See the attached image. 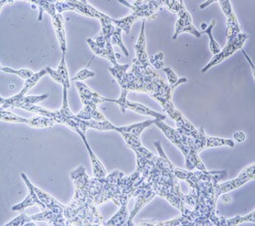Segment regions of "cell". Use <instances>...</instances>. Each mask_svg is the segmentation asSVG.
<instances>
[{"label": "cell", "mask_w": 255, "mask_h": 226, "mask_svg": "<svg viewBox=\"0 0 255 226\" xmlns=\"http://www.w3.org/2000/svg\"><path fill=\"white\" fill-rule=\"evenodd\" d=\"M154 145L158 151V159L145 180L151 183L156 195L168 201L183 213L187 206L186 195L182 193L179 179L175 176V167L164 152L161 142L156 141Z\"/></svg>", "instance_id": "cell-1"}, {"label": "cell", "mask_w": 255, "mask_h": 226, "mask_svg": "<svg viewBox=\"0 0 255 226\" xmlns=\"http://www.w3.org/2000/svg\"><path fill=\"white\" fill-rule=\"evenodd\" d=\"M155 125L163 132L165 137L180 150L185 159L187 170L207 171L205 165L200 159L199 154L194 149V138L180 133L177 129L172 128L164 123L163 121H155Z\"/></svg>", "instance_id": "cell-2"}, {"label": "cell", "mask_w": 255, "mask_h": 226, "mask_svg": "<svg viewBox=\"0 0 255 226\" xmlns=\"http://www.w3.org/2000/svg\"><path fill=\"white\" fill-rule=\"evenodd\" d=\"M76 87L78 89V94L83 103V109L76 115L78 118L84 121H98L104 122L107 120L104 115L98 110V106L106 103V98L102 94L94 92L88 86L80 81H76Z\"/></svg>", "instance_id": "cell-3"}, {"label": "cell", "mask_w": 255, "mask_h": 226, "mask_svg": "<svg viewBox=\"0 0 255 226\" xmlns=\"http://www.w3.org/2000/svg\"><path fill=\"white\" fill-rule=\"evenodd\" d=\"M26 111L27 112H34L37 113L40 116L47 117L50 119H52L55 123L62 124L68 126L72 131H75L80 137L86 136L81 131L80 129L78 128L77 125V116L73 114L71 110L69 108V101H68V88H63V105L60 109L58 111H50V110L45 109L44 107H39L36 105H31L30 107H26Z\"/></svg>", "instance_id": "cell-4"}, {"label": "cell", "mask_w": 255, "mask_h": 226, "mask_svg": "<svg viewBox=\"0 0 255 226\" xmlns=\"http://www.w3.org/2000/svg\"><path fill=\"white\" fill-rule=\"evenodd\" d=\"M119 171H114L106 178H92L89 181V196L96 205L99 206L113 201L118 193Z\"/></svg>", "instance_id": "cell-5"}, {"label": "cell", "mask_w": 255, "mask_h": 226, "mask_svg": "<svg viewBox=\"0 0 255 226\" xmlns=\"http://www.w3.org/2000/svg\"><path fill=\"white\" fill-rule=\"evenodd\" d=\"M64 216L69 226H100L103 224V217L96 204L64 207Z\"/></svg>", "instance_id": "cell-6"}, {"label": "cell", "mask_w": 255, "mask_h": 226, "mask_svg": "<svg viewBox=\"0 0 255 226\" xmlns=\"http://www.w3.org/2000/svg\"><path fill=\"white\" fill-rule=\"evenodd\" d=\"M144 180L137 169L129 176H126L124 173L120 172L117 180L118 193L112 202L120 208H128V204L130 199L133 198L135 191Z\"/></svg>", "instance_id": "cell-7"}, {"label": "cell", "mask_w": 255, "mask_h": 226, "mask_svg": "<svg viewBox=\"0 0 255 226\" xmlns=\"http://www.w3.org/2000/svg\"><path fill=\"white\" fill-rule=\"evenodd\" d=\"M34 4L37 6L40 9V14L38 20L40 21L43 12H46L52 18V24L56 34L57 39L59 41L62 55H66L67 40L66 32L64 29V19L63 15L57 12L55 2L53 1H32Z\"/></svg>", "instance_id": "cell-8"}, {"label": "cell", "mask_w": 255, "mask_h": 226, "mask_svg": "<svg viewBox=\"0 0 255 226\" xmlns=\"http://www.w3.org/2000/svg\"><path fill=\"white\" fill-rule=\"evenodd\" d=\"M249 38L248 34L239 33L237 36H235L234 38L227 40V43L225 45L223 49L221 50L218 54L213 55V58L211 59L210 61L201 69V73H205L208 71L211 68L215 66L217 64L222 63L225 60H227V58L231 57L233 54L238 51V50L243 49L245 43Z\"/></svg>", "instance_id": "cell-9"}, {"label": "cell", "mask_w": 255, "mask_h": 226, "mask_svg": "<svg viewBox=\"0 0 255 226\" xmlns=\"http://www.w3.org/2000/svg\"><path fill=\"white\" fill-rule=\"evenodd\" d=\"M255 165L253 163L252 165L246 167L240 173L237 179H232L230 181L225 182L222 184H215L213 185V189L215 193L216 198H219L221 195L224 193H228L232 191L236 190L237 188H241L242 186L247 184L248 182L255 180Z\"/></svg>", "instance_id": "cell-10"}, {"label": "cell", "mask_w": 255, "mask_h": 226, "mask_svg": "<svg viewBox=\"0 0 255 226\" xmlns=\"http://www.w3.org/2000/svg\"><path fill=\"white\" fill-rule=\"evenodd\" d=\"M156 196V193L154 191L153 186L150 182H142L141 185L135 191L133 198H135V205L132 212L129 213V218L128 221V226H134L133 224V219L137 216V213L141 210L147 205L152 199Z\"/></svg>", "instance_id": "cell-11"}, {"label": "cell", "mask_w": 255, "mask_h": 226, "mask_svg": "<svg viewBox=\"0 0 255 226\" xmlns=\"http://www.w3.org/2000/svg\"><path fill=\"white\" fill-rule=\"evenodd\" d=\"M121 4L126 5L132 10V12L138 17L139 19L150 20L156 18V12L160 7L164 6L163 1H134L128 2L126 1H119Z\"/></svg>", "instance_id": "cell-12"}, {"label": "cell", "mask_w": 255, "mask_h": 226, "mask_svg": "<svg viewBox=\"0 0 255 226\" xmlns=\"http://www.w3.org/2000/svg\"><path fill=\"white\" fill-rule=\"evenodd\" d=\"M57 12L62 13L65 11H75L87 17L99 18L100 11L92 7L87 1H58L55 2Z\"/></svg>", "instance_id": "cell-13"}, {"label": "cell", "mask_w": 255, "mask_h": 226, "mask_svg": "<svg viewBox=\"0 0 255 226\" xmlns=\"http://www.w3.org/2000/svg\"><path fill=\"white\" fill-rule=\"evenodd\" d=\"M178 20L175 23V32L173 36V40L177 38L178 36L183 32H189L197 38H200L202 34L200 31L197 30L196 27L193 24L191 15L186 7L183 5L180 11L178 12Z\"/></svg>", "instance_id": "cell-14"}, {"label": "cell", "mask_w": 255, "mask_h": 226, "mask_svg": "<svg viewBox=\"0 0 255 226\" xmlns=\"http://www.w3.org/2000/svg\"><path fill=\"white\" fill-rule=\"evenodd\" d=\"M137 159V170L141 173L142 178L145 179L148 177L152 167L156 164L158 156L154 155L150 150L143 146L132 149Z\"/></svg>", "instance_id": "cell-15"}, {"label": "cell", "mask_w": 255, "mask_h": 226, "mask_svg": "<svg viewBox=\"0 0 255 226\" xmlns=\"http://www.w3.org/2000/svg\"><path fill=\"white\" fill-rule=\"evenodd\" d=\"M128 64H117L114 65L113 67L109 68V71L112 76L116 79L119 84L121 86V97L118 99H111V98H106L107 102L110 103H121L124 101L127 100L128 93L129 91L128 89V76L127 70L128 69Z\"/></svg>", "instance_id": "cell-16"}, {"label": "cell", "mask_w": 255, "mask_h": 226, "mask_svg": "<svg viewBox=\"0 0 255 226\" xmlns=\"http://www.w3.org/2000/svg\"><path fill=\"white\" fill-rule=\"evenodd\" d=\"M21 176V179L28 188V194L21 203L13 206L12 207V211H13V212H22L24 210L26 209L27 207H32V206H38L41 211L47 210L46 207L44 205V203L40 201V198L38 197V194L35 190V186L31 184V181L29 180L26 174L22 173Z\"/></svg>", "instance_id": "cell-17"}, {"label": "cell", "mask_w": 255, "mask_h": 226, "mask_svg": "<svg viewBox=\"0 0 255 226\" xmlns=\"http://www.w3.org/2000/svg\"><path fill=\"white\" fill-rule=\"evenodd\" d=\"M46 74H48L46 69H42V70H40L38 73H35L33 76L31 77L30 79H26V82L24 83L23 88L17 94L12 96L11 98H2V97H0L1 109L4 110L6 108H8V107H11L12 103H14V102L18 100L20 98L25 97L26 93L28 91L31 90V88H33L34 86L36 85L38 82L40 81V79L42 77L45 76Z\"/></svg>", "instance_id": "cell-18"}, {"label": "cell", "mask_w": 255, "mask_h": 226, "mask_svg": "<svg viewBox=\"0 0 255 226\" xmlns=\"http://www.w3.org/2000/svg\"><path fill=\"white\" fill-rule=\"evenodd\" d=\"M220 6L222 7V12H224L227 17V40L234 38L239 33H241V26L239 23L237 16L235 14L234 10L230 1H218Z\"/></svg>", "instance_id": "cell-19"}, {"label": "cell", "mask_w": 255, "mask_h": 226, "mask_svg": "<svg viewBox=\"0 0 255 226\" xmlns=\"http://www.w3.org/2000/svg\"><path fill=\"white\" fill-rule=\"evenodd\" d=\"M116 104L119 105L121 107V111L123 113H126V110H131L132 112H137L138 114L145 115V116H150L153 117L154 119L157 121H164L166 118L165 115L161 114L158 112H155L148 107H146L145 105L141 103L131 102V101L126 100L121 103H117Z\"/></svg>", "instance_id": "cell-20"}, {"label": "cell", "mask_w": 255, "mask_h": 226, "mask_svg": "<svg viewBox=\"0 0 255 226\" xmlns=\"http://www.w3.org/2000/svg\"><path fill=\"white\" fill-rule=\"evenodd\" d=\"M30 219L32 222H45L51 226H69L63 213L52 212L47 209L41 211L40 213L30 216Z\"/></svg>", "instance_id": "cell-21"}, {"label": "cell", "mask_w": 255, "mask_h": 226, "mask_svg": "<svg viewBox=\"0 0 255 226\" xmlns=\"http://www.w3.org/2000/svg\"><path fill=\"white\" fill-rule=\"evenodd\" d=\"M48 74L55 80L56 83L63 86V88L69 89L70 88V80L69 78V71L67 68L65 55H62L61 61L56 69H53L50 67L45 68Z\"/></svg>", "instance_id": "cell-22"}, {"label": "cell", "mask_w": 255, "mask_h": 226, "mask_svg": "<svg viewBox=\"0 0 255 226\" xmlns=\"http://www.w3.org/2000/svg\"><path fill=\"white\" fill-rule=\"evenodd\" d=\"M145 23L146 20H142L141 31H140L139 36L137 39V43L135 45V52H136V59L139 62L140 64L142 66H151L149 62V57L146 52V36H145Z\"/></svg>", "instance_id": "cell-23"}, {"label": "cell", "mask_w": 255, "mask_h": 226, "mask_svg": "<svg viewBox=\"0 0 255 226\" xmlns=\"http://www.w3.org/2000/svg\"><path fill=\"white\" fill-rule=\"evenodd\" d=\"M83 142L85 144L86 148L88 150V155L90 157L91 163H92V173L95 178L98 179H102L107 176V170L105 169L104 165L102 164V161L97 158V155H95V153L92 151L91 149L90 145L88 144L87 136L82 137Z\"/></svg>", "instance_id": "cell-24"}, {"label": "cell", "mask_w": 255, "mask_h": 226, "mask_svg": "<svg viewBox=\"0 0 255 226\" xmlns=\"http://www.w3.org/2000/svg\"><path fill=\"white\" fill-rule=\"evenodd\" d=\"M35 190H36L40 201L44 203V205L46 207L47 209L50 210L52 212H59V213L64 214L65 206L58 202L55 198H53L52 196L50 195L45 191L36 188V186H35Z\"/></svg>", "instance_id": "cell-25"}, {"label": "cell", "mask_w": 255, "mask_h": 226, "mask_svg": "<svg viewBox=\"0 0 255 226\" xmlns=\"http://www.w3.org/2000/svg\"><path fill=\"white\" fill-rule=\"evenodd\" d=\"M100 22L102 25V35L104 36L107 43H111V36L113 35L114 31L116 30V26L113 23V18H111L108 15L105 14L103 12H100Z\"/></svg>", "instance_id": "cell-26"}, {"label": "cell", "mask_w": 255, "mask_h": 226, "mask_svg": "<svg viewBox=\"0 0 255 226\" xmlns=\"http://www.w3.org/2000/svg\"><path fill=\"white\" fill-rule=\"evenodd\" d=\"M47 98H49L48 94L39 96H25L23 98H20L14 103H12L11 107H17V108L25 110L26 107H30L31 105H36L38 103L45 100Z\"/></svg>", "instance_id": "cell-27"}, {"label": "cell", "mask_w": 255, "mask_h": 226, "mask_svg": "<svg viewBox=\"0 0 255 226\" xmlns=\"http://www.w3.org/2000/svg\"><path fill=\"white\" fill-rule=\"evenodd\" d=\"M87 43H88L89 47H90L91 50H92V52L94 53L95 55L99 56V57L103 58V59H107L111 63H112L114 65H116V64H118L116 55H112L111 54H110L107 48L99 47L97 45V43L95 42V41H93L92 38L87 39Z\"/></svg>", "instance_id": "cell-28"}, {"label": "cell", "mask_w": 255, "mask_h": 226, "mask_svg": "<svg viewBox=\"0 0 255 226\" xmlns=\"http://www.w3.org/2000/svg\"><path fill=\"white\" fill-rule=\"evenodd\" d=\"M216 24H217V20L213 19L211 21L210 24L207 26V28L200 31L201 34H207L209 37V49L213 55H217L222 50L221 45L215 41V39L213 37V27L216 26Z\"/></svg>", "instance_id": "cell-29"}, {"label": "cell", "mask_w": 255, "mask_h": 226, "mask_svg": "<svg viewBox=\"0 0 255 226\" xmlns=\"http://www.w3.org/2000/svg\"><path fill=\"white\" fill-rule=\"evenodd\" d=\"M55 122L49 117L44 116H35V117L28 118V122L26 125L31 126L32 128H51Z\"/></svg>", "instance_id": "cell-30"}, {"label": "cell", "mask_w": 255, "mask_h": 226, "mask_svg": "<svg viewBox=\"0 0 255 226\" xmlns=\"http://www.w3.org/2000/svg\"><path fill=\"white\" fill-rule=\"evenodd\" d=\"M138 20H140L138 17L132 12L131 14L121 19H113V23L116 27H120L122 31H126V34H129L132 25Z\"/></svg>", "instance_id": "cell-31"}, {"label": "cell", "mask_w": 255, "mask_h": 226, "mask_svg": "<svg viewBox=\"0 0 255 226\" xmlns=\"http://www.w3.org/2000/svg\"><path fill=\"white\" fill-rule=\"evenodd\" d=\"M162 70L166 74L168 83H169L168 84L171 87L173 90H175V88L178 87V86L187 82L186 78H179L177 76V74H175V71L170 67H164Z\"/></svg>", "instance_id": "cell-32"}, {"label": "cell", "mask_w": 255, "mask_h": 226, "mask_svg": "<svg viewBox=\"0 0 255 226\" xmlns=\"http://www.w3.org/2000/svg\"><path fill=\"white\" fill-rule=\"evenodd\" d=\"M0 119L2 122H8V123L27 124V122H28V118L19 117L14 113L7 112L3 109L0 110Z\"/></svg>", "instance_id": "cell-33"}, {"label": "cell", "mask_w": 255, "mask_h": 226, "mask_svg": "<svg viewBox=\"0 0 255 226\" xmlns=\"http://www.w3.org/2000/svg\"><path fill=\"white\" fill-rule=\"evenodd\" d=\"M255 211L254 210L253 212H251L250 214L245 217H241V216H237V217L232 218V219L226 220V224L227 226H238V225L242 224L245 222H251V223H255Z\"/></svg>", "instance_id": "cell-34"}, {"label": "cell", "mask_w": 255, "mask_h": 226, "mask_svg": "<svg viewBox=\"0 0 255 226\" xmlns=\"http://www.w3.org/2000/svg\"><path fill=\"white\" fill-rule=\"evenodd\" d=\"M111 45L120 46L121 50L123 51L124 55H126V57L129 55L127 48L124 44L123 39H122V30L120 27H116V30L114 31L112 36H111Z\"/></svg>", "instance_id": "cell-35"}, {"label": "cell", "mask_w": 255, "mask_h": 226, "mask_svg": "<svg viewBox=\"0 0 255 226\" xmlns=\"http://www.w3.org/2000/svg\"><path fill=\"white\" fill-rule=\"evenodd\" d=\"M1 71L5 72L7 74H16L22 79H28L33 76L34 73L32 70L29 69H14L9 67H1Z\"/></svg>", "instance_id": "cell-36"}, {"label": "cell", "mask_w": 255, "mask_h": 226, "mask_svg": "<svg viewBox=\"0 0 255 226\" xmlns=\"http://www.w3.org/2000/svg\"><path fill=\"white\" fill-rule=\"evenodd\" d=\"M36 226L35 222H32L30 219V216L23 213V214L19 215L18 217L12 220L11 222L5 224L3 226Z\"/></svg>", "instance_id": "cell-37"}, {"label": "cell", "mask_w": 255, "mask_h": 226, "mask_svg": "<svg viewBox=\"0 0 255 226\" xmlns=\"http://www.w3.org/2000/svg\"><path fill=\"white\" fill-rule=\"evenodd\" d=\"M150 64L154 67L155 69H162L164 68V53L158 52L155 55H151L149 57Z\"/></svg>", "instance_id": "cell-38"}, {"label": "cell", "mask_w": 255, "mask_h": 226, "mask_svg": "<svg viewBox=\"0 0 255 226\" xmlns=\"http://www.w3.org/2000/svg\"><path fill=\"white\" fill-rule=\"evenodd\" d=\"M95 75H96V74L94 72L92 71L88 68H84V69H81L80 71L78 72V74H76L75 76L73 77L72 80L82 82L83 80H85V79L93 78Z\"/></svg>", "instance_id": "cell-39"}, {"label": "cell", "mask_w": 255, "mask_h": 226, "mask_svg": "<svg viewBox=\"0 0 255 226\" xmlns=\"http://www.w3.org/2000/svg\"><path fill=\"white\" fill-rule=\"evenodd\" d=\"M164 6L167 8L169 11L174 13H178L180 8L184 5L183 1H172V0H164Z\"/></svg>", "instance_id": "cell-40"}, {"label": "cell", "mask_w": 255, "mask_h": 226, "mask_svg": "<svg viewBox=\"0 0 255 226\" xmlns=\"http://www.w3.org/2000/svg\"><path fill=\"white\" fill-rule=\"evenodd\" d=\"M95 42L97 43V45L101 48H106L107 45V41L105 39L104 36L102 35V32L98 34L96 37H95Z\"/></svg>", "instance_id": "cell-41"}, {"label": "cell", "mask_w": 255, "mask_h": 226, "mask_svg": "<svg viewBox=\"0 0 255 226\" xmlns=\"http://www.w3.org/2000/svg\"><path fill=\"white\" fill-rule=\"evenodd\" d=\"M233 137H234L235 140L237 142H240V143H242V142H244L246 140V133L243 132V131H237V132H236L233 135Z\"/></svg>", "instance_id": "cell-42"}, {"label": "cell", "mask_w": 255, "mask_h": 226, "mask_svg": "<svg viewBox=\"0 0 255 226\" xmlns=\"http://www.w3.org/2000/svg\"><path fill=\"white\" fill-rule=\"evenodd\" d=\"M221 197H222V202L223 203V204H225V205L232 203V197H231L230 194H228V193H224V194L221 195Z\"/></svg>", "instance_id": "cell-43"}]
</instances>
